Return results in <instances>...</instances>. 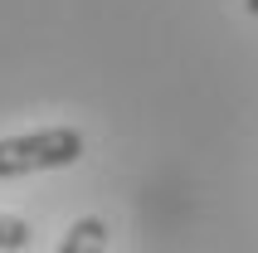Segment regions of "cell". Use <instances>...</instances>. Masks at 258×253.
I'll return each mask as SVG.
<instances>
[{"label":"cell","mask_w":258,"mask_h":253,"mask_svg":"<svg viewBox=\"0 0 258 253\" xmlns=\"http://www.w3.org/2000/svg\"><path fill=\"white\" fill-rule=\"evenodd\" d=\"M83 156L78 126H39L25 137H0V180L34 175V170H63Z\"/></svg>","instance_id":"cell-1"},{"label":"cell","mask_w":258,"mask_h":253,"mask_svg":"<svg viewBox=\"0 0 258 253\" xmlns=\"http://www.w3.org/2000/svg\"><path fill=\"white\" fill-rule=\"evenodd\" d=\"M107 248V224H102V214H83V219H73L58 253H102Z\"/></svg>","instance_id":"cell-2"},{"label":"cell","mask_w":258,"mask_h":253,"mask_svg":"<svg viewBox=\"0 0 258 253\" xmlns=\"http://www.w3.org/2000/svg\"><path fill=\"white\" fill-rule=\"evenodd\" d=\"M15 248H29V224L15 214H0V253H15Z\"/></svg>","instance_id":"cell-3"},{"label":"cell","mask_w":258,"mask_h":253,"mask_svg":"<svg viewBox=\"0 0 258 253\" xmlns=\"http://www.w3.org/2000/svg\"><path fill=\"white\" fill-rule=\"evenodd\" d=\"M244 10H248V15H258V0H244Z\"/></svg>","instance_id":"cell-4"}]
</instances>
